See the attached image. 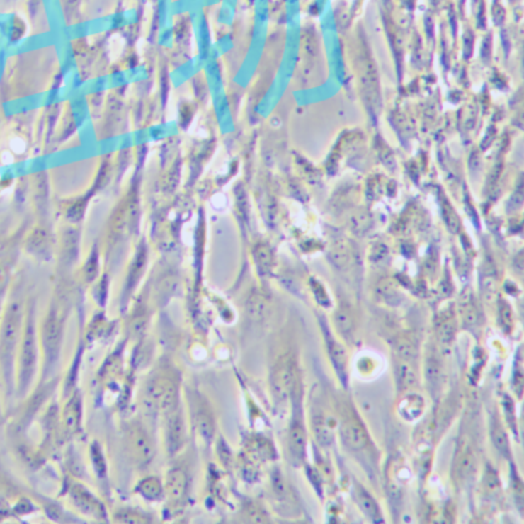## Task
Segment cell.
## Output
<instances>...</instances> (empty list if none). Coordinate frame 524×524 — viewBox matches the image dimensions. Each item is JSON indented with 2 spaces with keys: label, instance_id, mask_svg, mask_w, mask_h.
I'll return each mask as SVG.
<instances>
[{
  "label": "cell",
  "instance_id": "obj_1",
  "mask_svg": "<svg viewBox=\"0 0 524 524\" xmlns=\"http://www.w3.org/2000/svg\"><path fill=\"white\" fill-rule=\"evenodd\" d=\"M25 308L22 300L8 303L0 321V372L6 390H13L16 379V360L23 334Z\"/></svg>",
  "mask_w": 524,
  "mask_h": 524
},
{
  "label": "cell",
  "instance_id": "obj_4",
  "mask_svg": "<svg viewBox=\"0 0 524 524\" xmlns=\"http://www.w3.org/2000/svg\"><path fill=\"white\" fill-rule=\"evenodd\" d=\"M65 319L57 307H51L45 319H42L38 328V338L41 347L45 371L48 372L54 369L55 365L60 358L62 340H64Z\"/></svg>",
  "mask_w": 524,
  "mask_h": 524
},
{
  "label": "cell",
  "instance_id": "obj_21",
  "mask_svg": "<svg viewBox=\"0 0 524 524\" xmlns=\"http://www.w3.org/2000/svg\"><path fill=\"white\" fill-rule=\"evenodd\" d=\"M397 382L400 390H409L418 382L417 371L411 368L408 361L399 363L397 368Z\"/></svg>",
  "mask_w": 524,
  "mask_h": 524
},
{
  "label": "cell",
  "instance_id": "obj_32",
  "mask_svg": "<svg viewBox=\"0 0 524 524\" xmlns=\"http://www.w3.org/2000/svg\"><path fill=\"white\" fill-rule=\"evenodd\" d=\"M334 323H336V328L341 334L343 336H350L353 331V319H352L351 314L345 309V308H340V309L336 312L334 314Z\"/></svg>",
  "mask_w": 524,
  "mask_h": 524
},
{
  "label": "cell",
  "instance_id": "obj_20",
  "mask_svg": "<svg viewBox=\"0 0 524 524\" xmlns=\"http://www.w3.org/2000/svg\"><path fill=\"white\" fill-rule=\"evenodd\" d=\"M355 498L358 501V506L363 511V514H366L370 519L372 520H379L380 519V511L377 503L374 501V498L361 486H358L355 490Z\"/></svg>",
  "mask_w": 524,
  "mask_h": 524
},
{
  "label": "cell",
  "instance_id": "obj_17",
  "mask_svg": "<svg viewBox=\"0 0 524 524\" xmlns=\"http://www.w3.org/2000/svg\"><path fill=\"white\" fill-rule=\"evenodd\" d=\"M327 348L334 369L341 377H343L346 376V369H347V353H346L345 347L341 345L338 341L334 340V337L328 336Z\"/></svg>",
  "mask_w": 524,
  "mask_h": 524
},
{
  "label": "cell",
  "instance_id": "obj_11",
  "mask_svg": "<svg viewBox=\"0 0 524 524\" xmlns=\"http://www.w3.org/2000/svg\"><path fill=\"white\" fill-rule=\"evenodd\" d=\"M341 435L346 446L353 451L363 450L369 442V435L363 424L355 418H347L341 423Z\"/></svg>",
  "mask_w": 524,
  "mask_h": 524
},
{
  "label": "cell",
  "instance_id": "obj_24",
  "mask_svg": "<svg viewBox=\"0 0 524 524\" xmlns=\"http://www.w3.org/2000/svg\"><path fill=\"white\" fill-rule=\"evenodd\" d=\"M424 374L429 385L433 387H441L443 380V369H442L441 361L435 356H428L426 360L424 366Z\"/></svg>",
  "mask_w": 524,
  "mask_h": 524
},
{
  "label": "cell",
  "instance_id": "obj_15",
  "mask_svg": "<svg viewBox=\"0 0 524 524\" xmlns=\"http://www.w3.org/2000/svg\"><path fill=\"white\" fill-rule=\"evenodd\" d=\"M289 451L290 455L298 461H303L307 455V433L302 424L294 423L289 431Z\"/></svg>",
  "mask_w": 524,
  "mask_h": 524
},
{
  "label": "cell",
  "instance_id": "obj_30",
  "mask_svg": "<svg viewBox=\"0 0 524 524\" xmlns=\"http://www.w3.org/2000/svg\"><path fill=\"white\" fill-rule=\"evenodd\" d=\"M460 314L466 327H474L477 323V309L471 295H465L460 303Z\"/></svg>",
  "mask_w": 524,
  "mask_h": 524
},
{
  "label": "cell",
  "instance_id": "obj_34",
  "mask_svg": "<svg viewBox=\"0 0 524 524\" xmlns=\"http://www.w3.org/2000/svg\"><path fill=\"white\" fill-rule=\"evenodd\" d=\"M501 318L504 326H512V312L506 303H501Z\"/></svg>",
  "mask_w": 524,
  "mask_h": 524
},
{
  "label": "cell",
  "instance_id": "obj_33",
  "mask_svg": "<svg viewBox=\"0 0 524 524\" xmlns=\"http://www.w3.org/2000/svg\"><path fill=\"white\" fill-rule=\"evenodd\" d=\"M313 287V292L316 294V298L321 305H329V299H328L326 290L322 285H319L318 283H316V285L312 286Z\"/></svg>",
  "mask_w": 524,
  "mask_h": 524
},
{
  "label": "cell",
  "instance_id": "obj_2",
  "mask_svg": "<svg viewBox=\"0 0 524 524\" xmlns=\"http://www.w3.org/2000/svg\"><path fill=\"white\" fill-rule=\"evenodd\" d=\"M142 406L149 417H162L179 408L180 377L170 366H162L151 374L143 385Z\"/></svg>",
  "mask_w": 524,
  "mask_h": 524
},
{
  "label": "cell",
  "instance_id": "obj_3",
  "mask_svg": "<svg viewBox=\"0 0 524 524\" xmlns=\"http://www.w3.org/2000/svg\"><path fill=\"white\" fill-rule=\"evenodd\" d=\"M40 338H38V328L36 326L35 310L33 307L25 310V321H24L23 334L19 342L17 360H16V385L18 397H25L30 392L32 382H35L38 361H40Z\"/></svg>",
  "mask_w": 524,
  "mask_h": 524
},
{
  "label": "cell",
  "instance_id": "obj_23",
  "mask_svg": "<svg viewBox=\"0 0 524 524\" xmlns=\"http://www.w3.org/2000/svg\"><path fill=\"white\" fill-rule=\"evenodd\" d=\"M246 309L254 321H261L268 313V302L260 292H254L251 294L250 298L247 299Z\"/></svg>",
  "mask_w": 524,
  "mask_h": 524
},
{
  "label": "cell",
  "instance_id": "obj_31",
  "mask_svg": "<svg viewBox=\"0 0 524 524\" xmlns=\"http://www.w3.org/2000/svg\"><path fill=\"white\" fill-rule=\"evenodd\" d=\"M241 516L244 518V522H247V523H268L270 522L268 514L265 512V509H262L261 506L254 504V503L244 506Z\"/></svg>",
  "mask_w": 524,
  "mask_h": 524
},
{
  "label": "cell",
  "instance_id": "obj_25",
  "mask_svg": "<svg viewBox=\"0 0 524 524\" xmlns=\"http://www.w3.org/2000/svg\"><path fill=\"white\" fill-rule=\"evenodd\" d=\"M490 437H491V441L494 443V446L498 448V451L503 453V455H506V456H509V453H511L509 440H508L506 431H504L503 426H501V422L498 419H493L491 421Z\"/></svg>",
  "mask_w": 524,
  "mask_h": 524
},
{
  "label": "cell",
  "instance_id": "obj_16",
  "mask_svg": "<svg viewBox=\"0 0 524 524\" xmlns=\"http://www.w3.org/2000/svg\"><path fill=\"white\" fill-rule=\"evenodd\" d=\"M137 493L149 501H160L162 496H165L164 484L160 482V479L155 477H146L141 480L137 485Z\"/></svg>",
  "mask_w": 524,
  "mask_h": 524
},
{
  "label": "cell",
  "instance_id": "obj_19",
  "mask_svg": "<svg viewBox=\"0 0 524 524\" xmlns=\"http://www.w3.org/2000/svg\"><path fill=\"white\" fill-rule=\"evenodd\" d=\"M312 428L313 433L316 435V440L322 447H329L334 442V429L326 418L322 416H317L312 421Z\"/></svg>",
  "mask_w": 524,
  "mask_h": 524
},
{
  "label": "cell",
  "instance_id": "obj_28",
  "mask_svg": "<svg viewBox=\"0 0 524 524\" xmlns=\"http://www.w3.org/2000/svg\"><path fill=\"white\" fill-rule=\"evenodd\" d=\"M437 332H438V338H440L442 346H445V347L451 346L452 341L455 340V334H456L455 321H453L452 317H443L441 321L438 322Z\"/></svg>",
  "mask_w": 524,
  "mask_h": 524
},
{
  "label": "cell",
  "instance_id": "obj_9",
  "mask_svg": "<svg viewBox=\"0 0 524 524\" xmlns=\"http://www.w3.org/2000/svg\"><path fill=\"white\" fill-rule=\"evenodd\" d=\"M271 484L276 501H279V506L283 509V514L295 517L299 514V506L297 504V498L292 493V489L286 482L285 477L280 471L276 470L271 475Z\"/></svg>",
  "mask_w": 524,
  "mask_h": 524
},
{
  "label": "cell",
  "instance_id": "obj_5",
  "mask_svg": "<svg viewBox=\"0 0 524 524\" xmlns=\"http://www.w3.org/2000/svg\"><path fill=\"white\" fill-rule=\"evenodd\" d=\"M125 445L128 456L139 466L149 465L155 456V445L149 429L139 421H132L125 426Z\"/></svg>",
  "mask_w": 524,
  "mask_h": 524
},
{
  "label": "cell",
  "instance_id": "obj_14",
  "mask_svg": "<svg viewBox=\"0 0 524 524\" xmlns=\"http://www.w3.org/2000/svg\"><path fill=\"white\" fill-rule=\"evenodd\" d=\"M472 469H474V453L469 443L462 442L457 448L455 462H453L455 477L464 480L470 475Z\"/></svg>",
  "mask_w": 524,
  "mask_h": 524
},
{
  "label": "cell",
  "instance_id": "obj_7",
  "mask_svg": "<svg viewBox=\"0 0 524 524\" xmlns=\"http://www.w3.org/2000/svg\"><path fill=\"white\" fill-rule=\"evenodd\" d=\"M298 375L292 361L281 358L275 365L274 372L271 375V387L275 398L280 401H286L292 397L298 387Z\"/></svg>",
  "mask_w": 524,
  "mask_h": 524
},
{
  "label": "cell",
  "instance_id": "obj_26",
  "mask_svg": "<svg viewBox=\"0 0 524 524\" xmlns=\"http://www.w3.org/2000/svg\"><path fill=\"white\" fill-rule=\"evenodd\" d=\"M376 292L377 297L385 303L395 305L400 302L399 287L395 285L394 281L382 280V283H379V285L376 286Z\"/></svg>",
  "mask_w": 524,
  "mask_h": 524
},
{
  "label": "cell",
  "instance_id": "obj_27",
  "mask_svg": "<svg viewBox=\"0 0 524 524\" xmlns=\"http://www.w3.org/2000/svg\"><path fill=\"white\" fill-rule=\"evenodd\" d=\"M114 520L118 523H149L151 519L146 513L139 512L137 509H120L114 513Z\"/></svg>",
  "mask_w": 524,
  "mask_h": 524
},
{
  "label": "cell",
  "instance_id": "obj_29",
  "mask_svg": "<svg viewBox=\"0 0 524 524\" xmlns=\"http://www.w3.org/2000/svg\"><path fill=\"white\" fill-rule=\"evenodd\" d=\"M394 348L398 355V358H401L403 361H411L418 356L417 346L414 345L413 341L406 338V337H400L395 340Z\"/></svg>",
  "mask_w": 524,
  "mask_h": 524
},
{
  "label": "cell",
  "instance_id": "obj_12",
  "mask_svg": "<svg viewBox=\"0 0 524 524\" xmlns=\"http://www.w3.org/2000/svg\"><path fill=\"white\" fill-rule=\"evenodd\" d=\"M61 416H62V428L65 429L66 433L70 435H76L81 428L83 419V404L79 394L72 395V398L67 400Z\"/></svg>",
  "mask_w": 524,
  "mask_h": 524
},
{
  "label": "cell",
  "instance_id": "obj_6",
  "mask_svg": "<svg viewBox=\"0 0 524 524\" xmlns=\"http://www.w3.org/2000/svg\"><path fill=\"white\" fill-rule=\"evenodd\" d=\"M161 418L164 419V441L167 453L175 456L186 443V424L181 405Z\"/></svg>",
  "mask_w": 524,
  "mask_h": 524
},
{
  "label": "cell",
  "instance_id": "obj_8",
  "mask_svg": "<svg viewBox=\"0 0 524 524\" xmlns=\"http://www.w3.org/2000/svg\"><path fill=\"white\" fill-rule=\"evenodd\" d=\"M69 496L72 499L75 508L86 516L101 518L103 514L106 516L104 506L98 501L96 495L91 494L88 489L80 484H72L69 490Z\"/></svg>",
  "mask_w": 524,
  "mask_h": 524
},
{
  "label": "cell",
  "instance_id": "obj_22",
  "mask_svg": "<svg viewBox=\"0 0 524 524\" xmlns=\"http://www.w3.org/2000/svg\"><path fill=\"white\" fill-rule=\"evenodd\" d=\"M147 323H149V313L146 307L139 305L137 307V309L135 310L133 316L131 317L130 322H128V331L133 338H138L142 336L143 332L146 331L147 327Z\"/></svg>",
  "mask_w": 524,
  "mask_h": 524
},
{
  "label": "cell",
  "instance_id": "obj_18",
  "mask_svg": "<svg viewBox=\"0 0 524 524\" xmlns=\"http://www.w3.org/2000/svg\"><path fill=\"white\" fill-rule=\"evenodd\" d=\"M424 401L417 394H411L400 401L399 413L401 417L408 421H414L422 416Z\"/></svg>",
  "mask_w": 524,
  "mask_h": 524
},
{
  "label": "cell",
  "instance_id": "obj_10",
  "mask_svg": "<svg viewBox=\"0 0 524 524\" xmlns=\"http://www.w3.org/2000/svg\"><path fill=\"white\" fill-rule=\"evenodd\" d=\"M188 475L181 467H173L167 472L166 480L164 484V491L169 501L173 504H180L185 501L188 494Z\"/></svg>",
  "mask_w": 524,
  "mask_h": 524
},
{
  "label": "cell",
  "instance_id": "obj_13",
  "mask_svg": "<svg viewBox=\"0 0 524 524\" xmlns=\"http://www.w3.org/2000/svg\"><path fill=\"white\" fill-rule=\"evenodd\" d=\"M197 404V411H195L194 421H195L198 432H199V435H202L204 440L210 441L213 438V435H215V431L213 411L209 408L208 404H205V401L203 399L198 400Z\"/></svg>",
  "mask_w": 524,
  "mask_h": 524
}]
</instances>
